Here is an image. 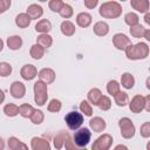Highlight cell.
<instances>
[{
	"mask_svg": "<svg viewBox=\"0 0 150 150\" xmlns=\"http://www.w3.org/2000/svg\"><path fill=\"white\" fill-rule=\"evenodd\" d=\"M7 145L11 150H19V149H28V145L25 144L22 141L16 138L15 136H11L7 139Z\"/></svg>",
	"mask_w": 150,
	"mask_h": 150,
	"instance_id": "cell-25",
	"label": "cell"
},
{
	"mask_svg": "<svg viewBox=\"0 0 150 150\" xmlns=\"http://www.w3.org/2000/svg\"><path fill=\"white\" fill-rule=\"evenodd\" d=\"M12 0H0V14H4L5 12H7L11 7Z\"/></svg>",
	"mask_w": 150,
	"mask_h": 150,
	"instance_id": "cell-43",
	"label": "cell"
},
{
	"mask_svg": "<svg viewBox=\"0 0 150 150\" xmlns=\"http://www.w3.org/2000/svg\"><path fill=\"white\" fill-rule=\"evenodd\" d=\"M20 75L26 81H32L38 76V69L34 64H23L20 69Z\"/></svg>",
	"mask_w": 150,
	"mask_h": 150,
	"instance_id": "cell-10",
	"label": "cell"
},
{
	"mask_svg": "<svg viewBox=\"0 0 150 150\" xmlns=\"http://www.w3.org/2000/svg\"><path fill=\"white\" fill-rule=\"evenodd\" d=\"M4 101H5V93H4V90L0 89V104L4 103Z\"/></svg>",
	"mask_w": 150,
	"mask_h": 150,
	"instance_id": "cell-48",
	"label": "cell"
},
{
	"mask_svg": "<svg viewBox=\"0 0 150 150\" xmlns=\"http://www.w3.org/2000/svg\"><path fill=\"white\" fill-rule=\"evenodd\" d=\"M34 90V101L39 107H42L46 104L47 100H48V88H47V83H45L41 80H38L34 83L33 87Z\"/></svg>",
	"mask_w": 150,
	"mask_h": 150,
	"instance_id": "cell-3",
	"label": "cell"
},
{
	"mask_svg": "<svg viewBox=\"0 0 150 150\" xmlns=\"http://www.w3.org/2000/svg\"><path fill=\"white\" fill-rule=\"evenodd\" d=\"M7 47L11 49V50H19L21 47H22V38L20 35H12L9 38H7Z\"/></svg>",
	"mask_w": 150,
	"mask_h": 150,
	"instance_id": "cell-18",
	"label": "cell"
},
{
	"mask_svg": "<svg viewBox=\"0 0 150 150\" xmlns=\"http://www.w3.org/2000/svg\"><path fill=\"white\" fill-rule=\"evenodd\" d=\"M70 137V135H69V132H67V131H60V132H57L55 136H54V141H53V143H54V148L55 149H62L63 146H64V143H66V141Z\"/></svg>",
	"mask_w": 150,
	"mask_h": 150,
	"instance_id": "cell-17",
	"label": "cell"
},
{
	"mask_svg": "<svg viewBox=\"0 0 150 150\" xmlns=\"http://www.w3.org/2000/svg\"><path fill=\"white\" fill-rule=\"evenodd\" d=\"M97 107H98L101 110L107 111V110H109V109L111 108V100H110L108 96L102 95L101 100H100V101H98V103H97Z\"/></svg>",
	"mask_w": 150,
	"mask_h": 150,
	"instance_id": "cell-39",
	"label": "cell"
},
{
	"mask_svg": "<svg viewBox=\"0 0 150 150\" xmlns=\"http://www.w3.org/2000/svg\"><path fill=\"white\" fill-rule=\"evenodd\" d=\"M64 121H66L67 127L70 130H76L83 123V115L82 112H79V111H69L64 116Z\"/></svg>",
	"mask_w": 150,
	"mask_h": 150,
	"instance_id": "cell-6",
	"label": "cell"
},
{
	"mask_svg": "<svg viewBox=\"0 0 150 150\" xmlns=\"http://www.w3.org/2000/svg\"><path fill=\"white\" fill-rule=\"evenodd\" d=\"M36 43L42 46L45 49L52 47L53 45V38L48 34V33H43V34H40L38 38H36Z\"/></svg>",
	"mask_w": 150,
	"mask_h": 150,
	"instance_id": "cell-28",
	"label": "cell"
},
{
	"mask_svg": "<svg viewBox=\"0 0 150 150\" xmlns=\"http://www.w3.org/2000/svg\"><path fill=\"white\" fill-rule=\"evenodd\" d=\"M118 127L121 130V136L125 139H130L135 136L136 132V128L134 122L129 118V117H122L118 121Z\"/></svg>",
	"mask_w": 150,
	"mask_h": 150,
	"instance_id": "cell-5",
	"label": "cell"
},
{
	"mask_svg": "<svg viewBox=\"0 0 150 150\" xmlns=\"http://www.w3.org/2000/svg\"><path fill=\"white\" fill-rule=\"evenodd\" d=\"M60 29H61V33L64 35V36H73L76 32V28H75V25L70 21V20H64L61 22V26H60Z\"/></svg>",
	"mask_w": 150,
	"mask_h": 150,
	"instance_id": "cell-19",
	"label": "cell"
},
{
	"mask_svg": "<svg viewBox=\"0 0 150 150\" xmlns=\"http://www.w3.org/2000/svg\"><path fill=\"white\" fill-rule=\"evenodd\" d=\"M143 38H144L146 41H150V29L145 28V30H144V34H143Z\"/></svg>",
	"mask_w": 150,
	"mask_h": 150,
	"instance_id": "cell-46",
	"label": "cell"
},
{
	"mask_svg": "<svg viewBox=\"0 0 150 150\" xmlns=\"http://www.w3.org/2000/svg\"><path fill=\"white\" fill-rule=\"evenodd\" d=\"M30 148L33 150H49L50 143L48 139L42 137H33L30 141Z\"/></svg>",
	"mask_w": 150,
	"mask_h": 150,
	"instance_id": "cell-14",
	"label": "cell"
},
{
	"mask_svg": "<svg viewBox=\"0 0 150 150\" xmlns=\"http://www.w3.org/2000/svg\"><path fill=\"white\" fill-rule=\"evenodd\" d=\"M109 25L104 21H97L93 27V32L97 36H105L109 33Z\"/></svg>",
	"mask_w": 150,
	"mask_h": 150,
	"instance_id": "cell-20",
	"label": "cell"
},
{
	"mask_svg": "<svg viewBox=\"0 0 150 150\" xmlns=\"http://www.w3.org/2000/svg\"><path fill=\"white\" fill-rule=\"evenodd\" d=\"M4 49V41H2V39L0 38V52Z\"/></svg>",
	"mask_w": 150,
	"mask_h": 150,
	"instance_id": "cell-51",
	"label": "cell"
},
{
	"mask_svg": "<svg viewBox=\"0 0 150 150\" xmlns=\"http://www.w3.org/2000/svg\"><path fill=\"white\" fill-rule=\"evenodd\" d=\"M35 30L40 34H43V33H49L52 30V22L47 19H41L36 22L35 25Z\"/></svg>",
	"mask_w": 150,
	"mask_h": 150,
	"instance_id": "cell-24",
	"label": "cell"
},
{
	"mask_svg": "<svg viewBox=\"0 0 150 150\" xmlns=\"http://www.w3.org/2000/svg\"><path fill=\"white\" fill-rule=\"evenodd\" d=\"M38 76L39 80L43 81L47 84H52L56 79V74L52 68H42L40 71H38Z\"/></svg>",
	"mask_w": 150,
	"mask_h": 150,
	"instance_id": "cell-12",
	"label": "cell"
},
{
	"mask_svg": "<svg viewBox=\"0 0 150 150\" xmlns=\"http://www.w3.org/2000/svg\"><path fill=\"white\" fill-rule=\"evenodd\" d=\"M112 142H114V138L110 134H103L96 138V141L91 145V149L93 150H109L112 145Z\"/></svg>",
	"mask_w": 150,
	"mask_h": 150,
	"instance_id": "cell-7",
	"label": "cell"
},
{
	"mask_svg": "<svg viewBox=\"0 0 150 150\" xmlns=\"http://www.w3.org/2000/svg\"><path fill=\"white\" fill-rule=\"evenodd\" d=\"M61 108H62V103L57 98L50 100L49 103H48V107H47V109H48L49 112H59L61 110Z\"/></svg>",
	"mask_w": 150,
	"mask_h": 150,
	"instance_id": "cell-38",
	"label": "cell"
},
{
	"mask_svg": "<svg viewBox=\"0 0 150 150\" xmlns=\"http://www.w3.org/2000/svg\"><path fill=\"white\" fill-rule=\"evenodd\" d=\"M124 22L128 25V26H135L137 23H139V16L137 13L135 12H128L125 15H124Z\"/></svg>",
	"mask_w": 150,
	"mask_h": 150,
	"instance_id": "cell-31",
	"label": "cell"
},
{
	"mask_svg": "<svg viewBox=\"0 0 150 150\" xmlns=\"http://www.w3.org/2000/svg\"><path fill=\"white\" fill-rule=\"evenodd\" d=\"M4 114L7 117H15L16 115H19V107L14 103H7L4 107Z\"/></svg>",
	"mask_w": 150,
	"mask_h": 150,
	"instance_id": "cell-30",
	"label": "cell"
},
{
	"mask_svg": "<svg viewBox=\"0 0 150 150\" xmlns=\"http://www.w3.org/2000/svg\"><path fill=\"white\" fill-rule=\"evenodd\" d=\"M139 134L143 138L150 137V122H144L139 128Z\"/></svg>",
	"mask_w": 150,
	"mask_h": 150,
	"instance_id": "cell-42",
	"label": "cell"
},
{
	"mask_svg": "<svg viewBox=\"0 0 150 150\" xmlns=\"http://www.w3.org/2000/svg\"><path fill=\"white\" fill-rule=\"evenodd\" d=\"M122 6L117 1H107L100 6L98 13L104 19H117L122 15Z\"/></svg>",
	"mask_w": 150,
	"mask_h": 150,
	"instance_id": "cell-2",
	"label": "cell"
},
{
	"mask_svg": "<svg viewBox=\"0 0 150 150\" xmlns=\"http://www.w3.org/2000/svg\"><path fill=\"white\" fill-rule=\"evenodd\" d=\"M121 84L125 89H131L135 86V77H134V75L128 73V71L123 73L121 75Z\"/></svg>",
	"mask_w": 150,
	"mask_h": 150,
	"instance_id": "cell-27",
	"label": "cell"
},
{
	"mask_svg": "<svg viewBox=\"0 0 150 150\" xmlns=\"http://www.w3.org/2000/svg\"><path fill=\"white\" fill-rule=\"evenodd\" d=\"M29 120H30V122H32L33 124L39 125V124H41V123L43 122V120H45V115H43V112H42L41 110L35 109V110L33 111V114L30 115Z\"/></svg>",
	"mask_w": 150,
	"mask_h": 150,
	"instance_id": "cell-35",
	"label": "cell"
},
{
	"mask_svg": "<svg viewBox=\"0 0 150 150\" xmlns=\"http://www.w3.org/2000/svg\"><path fill=\"white\" fill-rule=\"evenodd\" d=\"M26 13L30 16L32 20H38L43 15V8L38 4H32L27 7Z\"/></svg>",
	"mask_w": 150,
	"mask_h": 150,
	"instance_id": "cell-16",
	"label": "cell"
},
{
	"mask_svg": "<svg viewBox=\"0 0 150 150\" xmlns=\"http://www.w3.org/2000/svg\"><path fill=\"white\" fill-rule=\"evenodd\" d=\"M130 6L139 12V13H146L149 12V0H130Z\"/></svg>",
	"mask_w": 150,
	"mask_h": 150,
	"instance_id": "cell-21",
	"label": "cell"
},
{
	"mask_svg": "<svg viewBox=\"0 0 150 150\" xmlns=\"http://www.w3.org/2000/svg\"><path fill=\"white\" fill-rule=\"evenodd\" d=\"M59 14L61 15V18H63V19L67 20V19H70L74 15V9H73V7L70 5L64 4L63 7L61 8V11L59 12Z\"/></svg>",
	"mask_w": 150,
	"mask_h": 150,
	"instance_id": "cell-37",
	"label": "cell"
},
{
	"mask_svg": "<svg viewBox=\"0 0 150 150\" xmlns=\"http://www.w3.org/2000/svg\"><path fill=\"white\" fill-rule=\"evenodd\" d=\"M83 4L88 9H94L98 5V0H83Z\"/></svg>",
	"mask_w": 150,
	"mask_h": 150,
	"instance_id": "cell-44",
	"label": "cell"
},
{
	"mask_svg": "<svg viewBox=\"0 0 150 150\" xmlns=\"http://www.w3.org/2000/svg\"><path fill=\"white\" fill-rule=\"evenodd\" d=\"M144 30H145V28H144L142 25H139V23H137V25L130 27V34H131L132 38H136V39L143 38Z\"/></svg>",
	"mask_w": 150,
	"mask_h": 150,
	"instance_id": "cell-36",
	"label": "cell"
},
{
	"mask_svg": "<svg viewBox=\"0 0 150 150\" xmlns=\"http://www.w3.org/2000/svg\"><path fill=\"white\" fill-rule=\"evenodd\" d=\"M91 138V131L88 128H79L76 129L74 136H73V142L77 148H86Z\"/></svg>",
	"mask_w": 150,
	"mask_h": 150,
	"instance_id": "cell-4",
	"label": "cell"
},
{
	"mask_svg": "<svg viewBox=\"0 0 150 150\" xmlns=\"http://www.w3.org/2000/svg\"><path fill=\"white\" fill-rule=\"evenodd\" d=\"M118 1H122V2H123V1H125V0H118Z\"/></svg>",
	"mask_w": 150,
	"mask_h": 150,
	"instance_id": "cell-54",
	"label": "cell"
},
{
	"mask_svg": "<svg viewBox=\"0 0 150 150\" xmlns=\"http://www.w3.org/2000/svg\"><path fill=\"white\" fill-rule=\"evenodd\" d=\"M91 21H93V16L87 12H81L76 15V23L81 28L89 27L91 25Z\"/></svg>",
	"mask_w": 150,
	"mask_h": 150,
	"instance_id": "cell-15",
	"label": "cell"
},
{
	"mask_svg": "<svg viewBox=\"0 0 150 150\" xmlns=\"http://www.w3.org/2000/svg\"><path fill=\"white\" fill-rule=\"evenodd\" d=\"M146 88H148V89H150V86H149V79L146 80Z\"/></svg>",
	"mask_w": 150,
	"mask_h": 150,
	"instance_id": "cell-52",
	"label": "cell"
},
{
	"mask_svg": "<svg viewBox=\"0 0 150 150\" xmlns=\"http://www.w3.org/2000/svg\"><path fill=\"white\" fill-rule=\"evenodd\" d=\"M9 93L14 98H22L26 95V87L20 81H14L9 87Z\"/></svg>",
	"mask_w": 150,
	"mask_h": 150,
	"instance_id": "cell-11",
	"label": "cell"
},
{
	"mask_svg": "<svg viewBox=\"0 0 150 150\" xmlns=\"http://www.w3.org/2000/svg\"><path fill=\"white\" fill-rule=\"evenodd\" d=\"M80 111L82 112V115H84L87 117H91L93 116V107H91V104L87 100L81 101V103H80Z\"/></svg>",
	"mask_w": 150,
	"mask_h": 150,
	"instance_id": "cell-33",
	"label": "cell"
},
{
	"mask_svg": "<svg viewBox=\"0 0 150 150\" xmlns=\"http://www.w3.org/2000/svg\"><path fill=\"white\" fill-rule=\"evenodd\" d=\"M89 128L94 131V132H103L104 129L107 128V123L105 120L100 117V116H95L89 121Z\"/></svg>",
	"mask_w": 150,
	"mask_h": 150,
	"instance_id": "cell-13",
	"label": "cell"
},
{
	"mask_svg": "<svg viewBox=\"0 0 150 150\" xmlns=\"http://www.w3.org/2000/svg\"><path fill=\"white\" fill-rule=\"evenodd\" d=\"M63 5H64V2L62 0H49V2H48L49 9L52 12H56V13H59L61 11V8L63 7Z\"/></svg>",
	"mask_w": 150,
	"mask_h": 150,
	"instance_id": "cell-41",
	"label": "cell"
},
{
	"mask_svg": "<svg viewBox=\"0 0 150 150\" xmlns=\"http://www.w3.org/2000/svg\"><path fill=\"white\" fill-rule=\"evenodd\" d=\"M102 91L98 89V88H91L88 94H87V101L90 103V104H94V105H97L98 101L101 100L102 97Z\"/></svg>",
	"mask_w": 150,
	"mask_h": 150,
	"instance_id": "cell-22",
	"label": "cell"
},
{
	"mask_svg": "<svg viewBox=\"0 0 150 150\" xmlns=\"http://www.w3.org/2000/svg\"><path fill=\"white\" fill-rule=\"evenodd\" d=\"M129 104V109L131 112L134 114H139L144 110L145 108V97L142 96V95H135L130 102H128Z\"/></svg>",
	"mask_w": 150,
	"mask_h": 150,
	"instance_id": "cell-8",
	"label": "cell"
},
{
	"mask_svg": "<svg viewBox=\"0 0 150 150\" xmlns=\"http://www.w3.org/2000/svg\"><path fill=\"white\" fill-rule=\"evenodd\" d=\"M115 149H128V146H125V145H122V144H120V145H116V146H115Z\"/></svg>",
	"mask_w": 150,
	"mask_h": 150,
	"instance_id": "cell-50",
	"label": "cell"
},
{
	"mask_svg": "<svg viewBox=\"0 0 150 150\" xmlns=\"http://www.w3.org/2000/svg\"><path fill=\"white\" fill-rule=\"evenodd\" d=\"M125 56L128 60L137 61V60H144L149 56V46L145 42H138V43H130L125 49Z\"/></svg>",
	"mask_w": 150,
	"mask_h": 150,
	"instance_id": "cell-1",
	"label": "cell"
},
{
	"mask_svg": "<svg viewBox=\"0 0 150 150\" xmlns=\"http://www.w3.org/2000/svg\"><path fill=\"white\" fill-rule=\"evenodd\" d=\"M120 90H121V84H120L116 80H110V81L107 83V91H108L109 95L114 96V95L117 94Z\"/></svg>",
	"mask_w": 150,
	"mask_h": 150,
	"instance_id": "cell-34",
	"label": "cell"
},
{
	"mask_svg": "<svg viewBox=\"0 0 150 150\" xmlns=\"http://www.w3.org/2000/svg\"><path fill=\"white\" fill-rule=\"evenodd\" d=\"M30 22H32V19L27 13H20L15 18V25L19 28H27L29 27Z\"/></svg>",
	"mask_w": 150,
	"mask_h": 150,
	"instance_id": "cell-23",
	"label": "cell"
},
{
	"mask_svg": "<svg viewBox=\"0 0 150 150\" xmlns=\"http://www.w3.org/2000/svg\"><path fill=\"white\" fill-rule=\"evenodd\" d=\"M45 50H46V49H45L42 46H40V45H38V43H34L33 46H30L29 55H30V57L34 59V60H40V59L43 57Z\"/></svg>",
	"mask_w": 150,
	"mask_h": 150,
	"instance_id": "cell-26",
	"label": "cell"
},
{
	"mask_svg": "<svg viewBox=\"0 0 150 150\" xmlns=\"http://www.w3.org/2000/svg\"><path fill=\"white\" fill-rule=\"evenodd\" d=\"M34 110H35V109H34L30 104L23 103V104H21V105L19 107V115H21L23 118H29Z\"/></svg>",
	"mask_w": 150,
	"mask_h": 150,
	"instance_id": "cell-32",
	"label": "cell"
},
{
	"mask_svg": "<svg viewBox=\"0 0 150 150\" xmlns=\"http://www.w3.org/2000/svg\"><path fill=\"white\" fill-rule=\"evenodd\" d=\"M12 66L8 62H0V76L2 77H7L12 74Z\"/></svg>",
	"mask_w": 150,
	"mask_h": 150,
	"instance_id": "cell-40",
	"label": "cell"
},
{
	"mask_svg": "<svg viewBox=\"0 0 150 150\" xmlns=\"http://www.w3.org/2000/svg\"><path fill=\"white\" fill-rule=\"evenodd\" d=\"M145 15H144V21H145V23L146 25H150V13L149 12H146V13H144Z\"/></svg>",
	"mask_w": 150,
	"mask_h": 150,
	"instance_id": "cell-47",
	"label": "cell"
},
{
	"mask_svg": "<svg viewBox=\"0 0 150 150\" xmlns=\"http://www.w3.org/2000/svg\"><path fill=\"white\" fill-rule=\"evenodd\" d=\"M114 100H115V103L118 105V107H125L129 102V96L125 91H122L120 90L117 94L114 95Z\"/></svg>",
	"mask_w": 150,
	"mask_h": 150,
	"instance_id": "cell-29",
	"label": "cell"
},
{
	"mask_svg": "<svg viewBox=\"0 0 150 150\" xmlns=\"http://www.w3.org/2000/svg\"><path fill=\"white\" fill-rule=\"evenodd\" d=\"M130 43H131V40L123 33H116L112 36V45L118 50H124Z\"/></svg>",
	"mask_w": 150,
	"mask_h": 150,
	"instance_id": "cell-9",
	"label": "cell"
},
{
	"mask_svg": "<svg viewBox=\"0 0 150 150\" xmlns=\"http://www.w3.org/2000/svg\"><path fill=\"white\" fill-rule=\"evenodd\" d=\"M38 1H40V2H46L47 0H38Z\"/></svg>",
	"mask_w": 150,
	"mask_h": 150,
	"instance_id": "cell-53",
	"label": "cell"
},
{
	"mask_svg": "<svg viewBox=\"0 0 150 150\" xmlns=\"http://www.w3.org/2000/svg\"><path fill=\"white\" fill-rule=\"evenodd\" d=\"M144 97H145V108H144V110L150 111V95H146Z\"/></svg>",
	"mask_w": 150,
	"mask_h": 150,
	"instance_id": "cell-45",
	"label": "cell"
},
{
	"mask_svg": "<svg viewBox=\"0 0 150 150\" xmlns=\"http://www.w3.org/2000/svg\"><path fill=\"white\" fill-rule=\"evenodd\" d=\"M5 148V142H4V139L0 137V150H2Z\"/></svg>",
	"mask_w": 150,
	"mask_h": 150,
	"instance_id": "cell-49",
	"label": "cell"
}]
</instances>
